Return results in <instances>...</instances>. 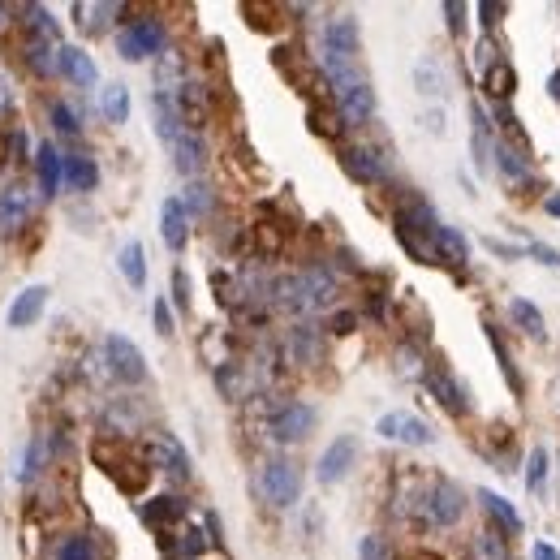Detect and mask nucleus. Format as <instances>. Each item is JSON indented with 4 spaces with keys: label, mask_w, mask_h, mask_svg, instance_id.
Instances as JSON below:
<instances>
[{
    "label": "nucleus",
    "mask_w": 560,
    "mask_h": 560,
    "mask_svg": "<svg viewBox=\"0 0 560 560\" xmlns=\"http://www.w3.org/2000/svg\"><path fill=\"white\" fill-rule=\"evenodd\" d=\"M358 48H363V35H358V17L354 14H336L324 22L319 56H324L328 83L332 78H345V74H358Z\"/></svg>",
    "instance_id": "1"
},
{
    "label": "nucleus",
    "mask_w": 560,
    "mask_h": 560,
    "mask_svg": "<svg viewBox=\"0 0 560 560\" xmlns=\"http://www.w3.org/2000/svg\"><path fill=\"white\" fill-rule=\"evenodd\" d=\"M259 487H264V500L272 505V509H294L297 500H302V470H297L294 462L276 457V462L264 465Z\"/></svg>",
    "instance_id": "2"
},
{
    "label": "nucleus",
    "mask_w": 560,
    "mask_h": 560,
    "mask_svg": "<svg viewBox=\"0 0 560 560\" xmlns=\"http://www.w3.org/2000/svg\"><path fill=\"white\" fill-rule=\"evenodd\" d=\"M116 52L125 61H147V56H165V26L155 17H134L125 31L116 35Z\"/></svg>",
    "instance_id": "3"
},
{
    "label": "nucleus",
    "mask_w": 560,
    "mask_h": 560,
    "mask_svg": "<svg viewBox=\"0 0 560 560\" xmlns=\"http://www.w3.org/2000/svg\"><path fill=\"white\" fill-rule=\"evenodd\" d=\"M104 358H108V371H113L121 384H143L147 379V363H143V349L134 345L130 336L113 332L104 341Z\"/></svg>",
    "instance_id": "4"
},
{
    "label": "nucleus",
    "mask_w": 560,
    "mask_h": 560,
    "mask_svg": "<svg viewBox=\"0 0 560 560\" xmlns=\"http://www.w3.org/2000/svg\"><path fill=\"white\" fill-rule=\"evenodd\" d=\"M267 431H272V440H276V445H297V440H306V435L315 431V405H306V401H289V405H280V410L272 414Z\"/></svg>",
    "instance_id": "5"
},
{
    "label": "nucleus",
    "mask_w": 560,
    "mask_h": 560,
    "mask_svg": "<svg viewBox=\"0 0 560 560\" xmlns=\"http://www.w3.org/2000/svg\"><path fill=\"white\" fill-rule=\"evenodd\" d=\"M423 513H427V522H435V526L462 522V513H465L462 487H453L448 478H435V483L427 487V495H423Z\"/></svg>",
    "instance_id": "6"
},
{
    "label": "nucleus",
    "mask_w": 560,
    "mask_h": 560,
    "mask_svg": "<svg viewBox=\"0 0 560 560\" xmlns=\"http://www.w3.org/2000/svg\"><path fill=\"white\" fill-rule=\"evenodd\" d=\"M332 95H336V113H341L345 125H366V121L375 116V86L366 83V78L341 86V91H332Z\"/></svg>",
    "instance_id": "7"
},
{
    "label": "nucleus",
    "mask_w": 560,
    "mask_h": 560,
    "mask_svg": "<svg viewBox=\"0 0 560 560\" xmlns=\"http://www.w3.org/2000/svg\"><path fill=\"white\" fill-rule=\"evenodd\" d=\"M375 431L384 435V440H393V445H414V448L431 445V427L418 418V414H405V410L384 414V418L375 423Z\"/></svg>",
    "instance_id": "8"
},
{
    "label": "nucleus",
    "mask_w": 560,
    "mask_h": 560,
    "mask_svg": "<svg viewBox=\"0 0 560 560\" xmlns=\"http://www.w3.org/2000/svg\"><path fill=\"white\" fill-rule=\"evenodd\" d=\"M354 462H358V440L354 435H341V440H332L328 448H324V457H319V483H341V478L354 470Z\"/></svg>",
    "instance_id": "9"
},
{
    "label": "nucleus",
    "mask_w": 560,
    "mask_h": 560,
    "mask_svg": "<svg viewBox=\"0 0 560 560\" xmlns=\"http://www.w3.org/2000/svg\"><path fill=\"white\" fill-rule=\"evenodd\" d=\"M44 306H48V285H26L22 294L9 302V328L22 332V328H35L39 324V315H44Z\"/></svg>",
    "instance_id": "10"
},
{
    "label": "nucleus",
    "mask_w": 560,
    "mask_h": 560,
    "mask_svg": "<svg viewBox=\"0 0 560 560\" xmlns=\"http://www.w3.org/2000/svg\"><path fill=\"white\" fill-rule=\"evenodd\" d=\"M341 165H345V173L354 182H363V185H375L388 177V165H384V155L375 147H345L341 151Z\"/></svg>",
    "instance_id": "11"
},
{
    "label": "nucleus",
    "mask_w": 560,
    "mask_h": 560,
    "mask_svg": "<svg viewBox=\"0 0 560 560\" xmlns=\"http://www.w3.org/2000/svg\"><path fill=\"white\" fill-rule=\"evenodd\" d=\"M160 237L168 250H185L190 242V212H185L182 198H165L160 203Z\"/></svg>",
    "instance_id": "12"
},
{
    "label": "nucleus",
    "mask_w": 560,
    "mask_h": 560,
    "mask_svg": "<svg viewBox=\"0 0 560 560\" xmlns=\"http://www.w3.org/2000/svg\"><path fill=\"white\" fill-rule=\"evenodd\" d=\"M35 177H39V195L52 198L65 182V155L52 147V143H39L35 147Z\"/></svg>",
    "instance_id": "13"
},
{
    "label": "nucleus",
    "mask_w": 560,
    "mask_h": 560,
    "mask_svg": "<svg viewBox=\"0 0 560 560\" xmlns=\"http://www.w3.org/2000/svg\"><path fill=\"white\" fill-rule=\"evenodd\" d=\"M61 74H65L74 86H83V91H91V86L99 83V69H95V61H91V52L74 48V44H61Z\"/></svg>",
    "instance_id": "14"
},
{
    "label": "nucleus",
    "mask_w": 560,
    "mask_h": 560,
    "mask_svg": "<svg viewBox=\"0 0 560 560\" xmlns=\"http://www.w3.org/2000/svg\"><path fill=\"white\" fill-rule=\"evenodd\" d=\"M151 108H155V134H160V138H165L168 147H173V143H177V138H182V108H177V99L168 95V91H155V95H151Z\"/></svg>",
    "instance_id": "15"
},
{
    "label": "nucleus",
    "mask_w": 560,
    "mask_h": 560,
    "mask_svg": "<svg viewBox=\"0 0 560 560\" xmlns=\"http://www.w3.org/2000/svg\"><path fill=\"white\" fill-rule=\"evenodd\" d=\"M31 220V195L22 185H5L0 190V229H22Z\"/></svg>",
    "instance_id": "16"
},
{
    "label": "nucleus",
    "mask_w": 560,
    "mask_h": 560,
    "mask_svg": "<svg viewBox=\"0 0 560 560\" xmlns=\"http://www.w3.org/2000/svg\"><path fill=\"white\" fill-rule=\"evenodd\" d=\"M427 388L435 393V401H440L448 414H465V410H470V396H465V388L448 375V371H427Z\"/></svg>",
    "instance_id": "17"
},
{
    "label": "nucleus",
    "mask_w": 560,
    "mask_h": 560,
    "mask_svg": "<svg viewBox=\"0 0 560 560\" xmlns=\"http://www.w3.org/2000/svg\"><path fill=\"white\" fill-rule=\"evenodd\" d=\"M26 65L39 74V78H52V74H61V44L56 39H26Z\"/></svg>",
    "instance_id": "18"
},
{
    "label": "nucleus",
    "mask_w": 560,
    "mask_h": 560,
    "mask_svg": "<svg viewBox=\"0 0 560 560\" xmlns=\"http://www.w3.org/2000/svg\"><path fill=\"white\" fill-rule=\"evenodd\" d=\"M173 165H177V173H182V177L203 173V165H207V147H203V138H198V134L185 130L182 138L173 143Z\"/></svg>",
    "instance_id": "19"
},
{
    "label": "nucleus",
    "mask_w": 560,
    "mask_h": 560,
    "mask_svg": "<svg viewBox=\"0 0 560 560\" xmlns=\"http://www.w3.org/2000/svg\"><path fill=\"white\" fill-rule=\"evenodd\" d=\"M151 462L168 470L173 478H190V457H185V448L173 440V435H155V445H151Z\"/></svg>",
    "instance_id": "20"
},
{
    "label": "nucleus",
    "mask_w": 560,
    "mask_h": 560,
    "mask_svg": "<svg viewBox=\"0 0 560 560\" xmlns=\"http://www.w3.org/2000/svg\"><path fill=\"white\" fill-rule=\"evenodd\" d=\"M431 246L440 250V259H445V264H470V242H465L457 229H448V225L435 229V242H431Z\"/></svg>",
    "instance_id": "21"
},
{
    "label": "nucleus",
    "mask_w": 560,
    "mask_h": 560,
    "mask_svg": "<svg viewBox=\"0 0 560 560\" xmlns=\"http://www.w3.org/2000/svg\"><path fill=\"white\" fill-rule=\"evenodd\" d=\"M177 517H185L182 495H155L151 505H143V522H151V526H168V522H177Z\"/></svg>",
    "instance_id": "22"
},
{
    "label": "nucleus",
    "mask_w": 560,
    "mask_h": 560,
    "mask_svg": "<svg viewBox=\"0 0 560 560\" xmlns=\"http://www.w3.org/2000/svg\"><path fill=\"white\" fill-rule=\"evenodd\" d=\"M116 267H121V276L130 280L134 289H143V285H147V259H143V246H138V242H125V246H121Z\"/></svg>",
    "instance_id": "23"
},
{
    "label": "nucleus",
    "mask_w": 560,
    "mask_h": 560,
    "mask_svg": "<svg viewBox=\"0 0 560 560\" xmlns=\"http://www.w3.org/2000/svg\"><path fill=\"white\" fill-rule=\"evenodd\" d=\"M99 108H104V116L113 121V125H121V121H130V91L121 83H113V86H104L99 91Z\"/></svg>",
    "instance_id": "24"
},
{
    "label": "nucleus",
    "mask_w": 560,
    "mask_h": 560,
    "mask_svg": "<svg viewBox=\"0 0 560 560\" xmlns=\"http://www.w3.org/2000/svg\"><path fill=\"white\" fill-rule=\"evenodd\" d=\"M65 182L74 190H95V182H99L95 160L91 155H65Z\"/></svg>",
    "instance_id": "25"
},
{
    "label": "nucleus",
    "mask_w": 560,
    "mask_h": 560,
    "mask_svg": "<svg viewBox=\"0 0 560 560\" xmlns=\"http://www.w3.org/2000/svg\"><path fill=\"white\" fill-rule=\"evenodd\" d=\"M315 354H319V332H315L311 324H297V328L289 332V358H294V363H315Z\"/></svg>",
    "instance_id": "26"
},
{
    "label": "nucleus",
    "mask_w": 560,
    "mask_h": 560,
    "mask_svg": "<svg viewBox=\"0 0 560 560\" xmlns=\"http://www.w3.org/2000/svg\"><path fill=\"white\" fill-rule=\"evenodd\" d=\"M509 315L526 336H544V315H539L535 302H526V297H509Z\"/></svg>",
    "instance_id": "27"
},
{
    "label": "nucleus",
    "mask_w": 560,
    "mask_h": 560,
    "mask_svg": "<svg viewBox=\"0 0 560 560\" xmlns=\"http://www.w3.org/2000/svg\"><path fill=\"white\" fill-rule=\"evenodd\" d=\"M478 500H483V505L492 509V517H495V522H500L505 530H509V535H517V530H522V513L513 509V505L505 500V495H495V492H478Z\"/></svg>",
    "instance_id": "28"
},
{
    "label": "nucleus",
    "mask_w": 560,
    "mask_h": 560,
    "mask_svg": "<svg viewBox=\"0 0 560 560\" xmlns=\"http://www.w3.org/2000/svg\"><path fill=\"white\" fill-rule=\"evenodd\" d=\"M495 165H500V173H505L509 182H526L530 177V165L522 160V151L509 147V143H500V147H495Z\"/></svg>",
    "instance_id": "29"
},
{
    "label": "nucleus",
    "mask_w": 560,
    "mask_h": 560,
    "mask_svg": "<svg viewBox=\"0 0 560 560\" xmlns=\"http://www.w3.org/2000/svg\"><path fill=\"white\" fill-rule=\"evenodd\" d=\"M56 560H95V539L91 535H65L56 544Z\"/></svg>",
    "instance_id": "30"
},
{
    "label": "nucleus",
    "mask_w": 560,
    "mask_h": 560,
    "mask_svg": "<svg viewBox=\"0 0 560 560\" xmlns=\"http://www.w3.org/2000/svg\"><path fill=\"white\" fill-rule=\"evenodd\" d=\"M414 83H418V91H423V95H440V91H445V74H440V65H435V61H418V69H414Z\"/></svg>",
    "instance_id": "31"
},
{
    "label": "nucleus",
    "mask_w": 560,
    "mask_h": 560,
    "mask_svg": "<svg viewBox=\"0 0 560 560\" xmlns=\"http://www.w3.org/2000/svg\"><path fill=\"white\" fill-rule=\"evenodd\" d=\"M185 212H195V215H207L212 212V185H203V182H190L185 185Z\"/></svg>",
    "instance_id": "32"
},
{
    "label": "nucleus",
    "mask_w": 560,
    "mask_h": 560,
    "mask_svg": "<svg viewBox=\"0 0 560 560\" xmlns=\"http://www.w3.org/2000/svg\"><path fill=\"white\" fill-rule=\"evenodd\" d=\"M544 483H547V453L544 448H535L526 457V487L530 492H544Z\"/></svg>",
    "instance_id": "33"
},
{
    "label": "nucleus",
    "mask_w": 560,
    "mask_h": 560,
    "mask_svg": "<svg viewBox=\"0 0 560 560\" xmlns=\"http://www.w3.org/2000/svg\"><path fill=\"white\" fill-rule=\"evenodd\" d=\"M513 83H517V78H513L509 65H492V69H487V91H492L495 99H509L513 95Z\"/></svg>",
    "instance_id": "34"
},
{
    "label": "nucleus",
    "mask_w": 560,
    "mask_h": 560,
    "mask_svg": "<svg viewBox=\"0 0 560 560\" xmlns=\"http://www.w3.org/2000/svg\"><path fill=\"white\" fill-rule=\"evenodd\" d=\"M48 116H52V125H56L61 134H78V113H74L69 104L52 99V104H48Z\"/></svg>",
    "instance_id": "35"
},
{
    "label": "nucleus",
    "mask_w": 560,
    "mask_h": 560,
    "mask_svg": "<svg viewBox=\"0 0 560 560\" xmlns=\"http://www.w3.org/2000/svg\"><path fill=\"white\" fill-rule=\"evenodd\" d=\"M358 560H393V552H388V544L379 535H363L358 539Z\"/></svg>",
    "instance_id": "36"
},
{
    "label": "nucleus",
    "mask_w": 560,
    "mask_h": 560,
    "mask_svg": "<svg viewBox=\"0 0 560 560\" xmlns=\"http://www.w3.org/2000/svg\"><path fill=\"white\" fill-rule=\"evenodd\" d=\"M151 315H155V332H160V336H173V311H168V302H165V297H155Z\"/></svg>",
    "instance_id": "37"
},
{
    "label": "nucleus",
    "mask_w": 560,
    "mask_h": 560,
    "mask_svg": "<svg viewBox=\"0 0 560 560\" xmlns=\"http://www.w3.org/2000/svg\"><path fill=\"white\" fill-rule=\"evenodd\" d=\"M354 328H358V315H354V311H336V315H332V332H336V336H349Z\"/></svg>",
    "instance_id": "38"
},
{
    "label": "nucleus",
    "mask_w": 560,
    "mask_h": 560,
    "mask_svg": "<svg viewBox=\"0 0 560 560\" xmlns=\"http://www.w3.org/2000/svg\"><path fill=\"white\" fill-rule=\"evenodd\" d=\"M173 297H177V306H190V280H185V272L182 267H177V272H173Z\"/></svg>",
    "instance_id": "39"
},
{
    "label": "nucleus",
    "mask_w": 560,
    "mask_h": 560,
    "mask_svg": "<svg viewBox=\"0 0 560 560\" xmlns=\"http://www.w3.org/2000/svg\"><path fill=\"white\" fill-rule=\"evenodd\" d=\"M203 547H207V539H203L198 530H185V539H182V552H185V556H203Z\"/></svg>",
    "instance_id": "40"
},
{
    "label": "nucleus",
    "mask_w": 560,
    "mask_h": 560,
    "mask_svg": "<svg viewBox=\"0 0 560 560\" xmlns=\"http://www.w3.org/2000/svg\"><path fill=\"white\" fill-rule=\"evenodd\" d=\"M9 155H14V160H26V130L9 134Z\"/></svg>",
    "instance_id": "41"
},
{
    "label": "nucleus",
    "mask_w": 560,
    "mask_h": 560,
    "mask_svg": "<svg viewBox=\"0 0 560 560\" xmlns=\"http://www.w3.org/2000/svg\"><path fill=\"white\" fill-rule=\"evenodd\" d=\"M9 108H14V86H9V78L0 74V116L9 113Z\"/></svg>",
    "instance_id": "42"
},
{
    "label": "nucleus",
    "mask_w": 560,
    "mask_h": 560,
    "mask_svg": "<svg viewBox=\"0 0 560 560\" xmlns=\"http://www.w3.org/2000/svg\"><path fill=\"white\" fill-rule=\"evenodd\" d=\"M445 14H448V31L457 35V31H462V14H465V9H462V5H445Z\"/></svg>",
    "instance_id": "43"
},
{
    "label": "nucleus",
    "mask_w": 560,
    "mask_h": 560,
    "mask_svg": "<svg viewBox=\"0 0 560 560\" xmlns=\"http://www.w3.org/2000/svg\"><path fill=\"white\" fill-rule=\"evenodd\" d=\"M530 560H560V552L552 544H535V552H530Z\"/></svg>",
    "instance_id": "44"
},
{
    "label": "nucleus",
    "mask_w": 560,
    "mask_h": 560,
    "mask_svg": "<svg viewBox=\"0 0 560 560\" xmlns=\"http://www.w3.org/2000/svg\"><path fill=\"white\" fill-rule=\"evenodd\" d=\"M478 14H483V26H495V14H500V5H478Z\"/></svg>",
    "instance_id": "45"
},
{
    "label": "nucleus",
    "mask_w": 560,
    "mask_h": 560,
    "mask_svg": "<svg viewBox=\"0 0 560 560\" xmlns=\"http://www.w3.org/2000/svg\"><path fill=\"white\" fill-rule=\"evenodd\" d=\"M544 207H547V215H560V195H552V198L544 203Z\"/></svg>",
    "instance_id": "46"
},
{
    "label": "nucleus",
    "mask_w": 560,
    "mask_h": 560,
    "mask_svg": "<svg viewBox=\"0 0 560 560\" xmlns=\"http://www.w3.org/2000/svg\"><path fill=\"white\" fill-rule=\"evenodd\" d=\"M0 26H5V5H0Z\"/></svg>",
    "instance_id": "47"
}]
</instances>
